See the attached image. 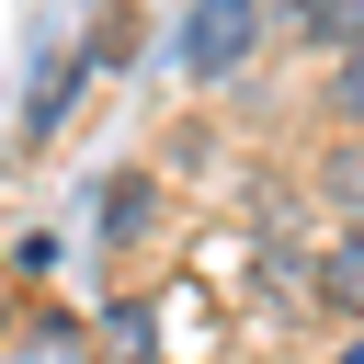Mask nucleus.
<instances>
[{
  "mask_svg": "<svg viewBox=\"0 0 364 364\" xmlns=\"http://www.w3.org/2000/svg\"><path fill=\"white\" fill-rule=\"evenodd\" d=\"M250 46H262V0H182V23H171V68L182 80H239Z\"/></svg>",
  "mask_w": 364,
  "mask_h": 364,
  "instance_id": "obj_1",
  "label": "nucleus"
},
{
  "mask_svg": "<svg viewBox=\"0 0 364 364\" xmlns=\"http://www.w3.org/2000/svg\"><path fill=\"white\" fill-rule=\"evenodd\" d=\"M341 364H364V341H353V353H341Z\"/></svg>",
  "mask_w": 364,
  "mask_h": 364,
  "instance_id": "obj_7",
  "label": "nucleus"
},
{
  "mask_svg": "<svg viewBox=\"0 0 364 364\" xmlns=\"http://www.w3.org/2000/svg\"><path fill=\"white\" fill-rule=\"evenodd\" d=\"M68 91H80V57H46V80H34V102H23V125L46 136V125L68 114Z\"/></svg>",
  "mask_w": 364,
  "mask_h": 364,
  "instance_id": "obj_4",
  "label": "nucleus"
},
{
  "mask_svg": "<svg viewBox=\"0 0 364 364\" xmlns=\"http://www.w3.org/2000/svg\"><path fill=\"white\" fill-rule=\"evenodd\" d=\"M102 353H114V364H148V353H159V318H148V307H114V318H102Z\"/></svg>",
  "mask_w": 364,
  "mask_h": 364,
  "instance_id": "obj_5",
  "label": "nucleus"
},
{
  "mask_svg": "<svg viewBox=\"0 0 364 364\" xmlns=\"http://www.w3.org/2000/svg\"><path fill=\"white\" fill-rule=\"evenodd\" d=\"M296 34H307V46H341V57H353V46H364V0H296Z\"/></svg>",
  "mask_w": 364,
  "mask_h": 364,
  "instance_id": "obj_3",
  "label": "nucleus"
},
{
  "mask_svg": "<svg viewBox=\"0 0 364 364\" xmlns=\"http://www.w3.org/2000/svg\"><path fill=\"white\" fill-rule=\"evenodd\" d=\"M330 102H341V125H364V46L341 57V80H330Z\"/></svg>",
  "mask_w": 364,
  "mask_h": 364,
  "instance_id": "obj_6",
  "label": "nucleus"
},
{
  "mask_svg": "<svg viewBox=\"0 0 364 364\" xmlns=\"http://www.w3.org/2000/svg\"><path fill=\"white\" fill-rule=\"evenodd\" d=\"M318 296H330V307H353V318H364V228H341V239H330V250H318Z\"/></svg>",
  "mask_w": 364,
  "mask_h": 364,
  "instance_id": "obj_2",
  "label": "nucleus"
}]
</instances>
